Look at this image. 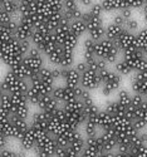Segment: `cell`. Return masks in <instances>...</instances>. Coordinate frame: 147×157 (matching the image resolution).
<instances>
[{
    "label": "cell",
    "instance_id": "cell-1",
    "mask_svg": "<svg viewBox=\"0 0 147 157\" xmlns=\"http://www.w3.org/2000/svg\"><path fill=\"white\" fill-rule=\"evenodd\" d=\"M43 132L41 131L35 129L34 127H29L25 132L19 137V143H20V147L23 151H32L35 145H37V141H38V137L41 136Z\"/></svg>",
    "mask_w": 147,
    "mask_h": 157
},
{
    "label": "cell",
    "instance_id": "cell-2",
    "mask_svg": "<svg viewBox=\"0 0 147 157\" xmlns=\"http://www.w3.org/2000/svg\"><path fill=\"white\" fill-rule=\"evenodd\" d=\"M116 47L121 50H128V49H135L138 48V40H137V34L135 33H131L128 30H125L121 35H119L118 39L114 40Z\"/></svg>",
    "mask_w": 147,
    "mask_h": 157
},
{
    "label": "cell",
    "instance_id": "cell-3",
    "mask_svg": "<svg viewBox=\"0 0 147 157\" xmlns=\"http://www.w3.org/2000/svg\"><path fill=\"white\" fill-rule=\"evenodd\" d=\"M121 83H122V77L119 73L117 72H111L110 77L102 83L101 86V92L103 96H107L108 97L110 94H112L114 90H117L119 87H121Z\"/></svg>",
    "mask_w": 147,
    "mask_h": 157
},
{
    "label": "cell",
    "instance_id": "cell-4",
    "mask_svg": "<svg viewBox=\"0 0 147 157\" xmlns=\"http://www.w3.org/2000/svg\"><path fill=\"white\" fill-rule=\"evenodd\" d=\"M81 86L88 90H93V89L99 88L102 86V82H101L98 72L87 69L84 73H82L81 74Z\"/></svg>",
    "mask_w": 147,
    "mask_h": 157
},
{
    "label": "cell",
    "instance_id": "cell-5",
    "mask_svg": "<svg viewBox=\"0 0 147 157\" xmlns=\"http://www.w3.org/2000/svg\"><path fill=\"white\" fill-rule=\"evenodd\" d=\"M99 138L103 145V151H104L103 155L106 152H112L117 148V136H116V132L113 131V128L102 131V133L99 135Z\"/></svg>",
    "mask_w": 147,
    "mask_h": 157
},
{
    "label": "cell",
    "instance_id": "cell-6",
    "mask_svg": "<svg viewBox=\"0 0 147 157\" xmlns=\"http://www.w3.org/2000/svg\"><path fill=\"white\" fill-rule=\"evenodd\" d=\"M62 79H63L64 84H67V86L78 87L81 84V73H79L74 67L63 68Z\"/></svg>",
    "mask_w": 147,
    "mask_h": 157
},
{
    "label": "cell",
    "instance_id": "cell-7",
    "mask_svg": "<svg viewBox=\"0 0 147 157\" xmlns=\"http://www.w3.org/2000/svg\"><path fill=\"white\" fill-rule=\"evenodd\" d=\"M34 27L32 24H29L28 21L19 19V24L18 28L15 30V38L18 40H26V39H30L33 33H34Z\"/></svg>",
    "mask_w": 147,
    "mask_h": 157
},
{
    "label": "cell",
    "instance_id": "cell-8",
    "mask_svg": "<svg viewBox=\"0 0 147 157\" xmlns=\"http://www.w3.org/2000/svg\"><path fill=\"white\" fill-rule=\"evenodd\" d=\"M24 64L26 65V68L29 69L30 73L33 72H39L43 67H44V59H43V56H37V57H33V56H25L24 59H23Z\"/></svg>",
    "mask_w": 147,
    "mask_h": 157
},
{
    "label": "cell",
    "instance_id": "cell-9",
    "mask_svg": "<svg viewBox=\"0 0 147 157\" xmlns=\"http://www.w3.org/2000/svg\"><path fill=\"white\" fill-rule=\"evenodd\" d=\"M14 112V106H13L11 96L8 92L2 93V116L10 117Z\"/></svg>",
    "mask_w": 147,
    "mask_h": 157
},
{
    "label": "cell",
    "instance_id": "cell-10",
    "mask_svg": "<svg viewBox=\"0 0 147 157\" xmlns=\"http://www.w3.org/2000/svg\"><path fill=\"white\" fill-rule=\"evenodd\" d=\"M125 27H121V25H117L114 23H111L106 27V38L111 39V40H116V39L119 38V35H121L123 32H125Z\"/></svg>",
    "mask_w": 147,
    "mask_h": 157
},
{
    "label": "cell",
    "instance_id": "cell-11",
    "mask_svg": "<svg viewBox=\"0 0 147 157\" xmlns=\"http://www.w3.org/2000/svg\"><path fill=\"white\" fill-rule=\"evenodd\" d=\"M86 147H88L89 150L95 151L98 156H102L103 155V145L101 142V138H99V135L96 136V137H87L86 138Z\"/></svg>",
    "mask_w": 147,
    "mask_h": 157
},
{
    "label": "cell",
    "instance_id": "cell-12",
    "mask_svg": "<svg viewBox=\"0 0 147 157\" xmlns=\"http://www.w3.org/2000/svg\"><path fill=\"white\" fill-rule=\"evenodd\" d=\"M69 29L73 34H75L77 36H82L84 33H88V28H87V23L83 19H77L73 20L69 25Z\"/></svg>",
    "mask_w": 147,
    "mask_h": 157
},
{
    "label": "cell",
    "instance_id": "cell-13",
    "mask_svg": "<svg viewBox=\"0 0 147 157\" xmlns=\"http://www.w3.org/2000/svg\"><path fill=\"white\" fill-rule=\"evenodd\" d=\"M9 71H11L18 78H23V79H28L29 74H30L29 69L26 68V65L24 64L23 60L18 64H14V65H11V67H9Z\"/></svg>",
    "mask_w": 147,
    "mask_h": 157
},
{
    "label": "cell",
    "instance_id": "cell-14",
    "mask_svg": "<svg viewBox=\"0 0 147 157\" xmlns=\"http://www.w3.org/2000/svg\"><path fill=\"white\" fill-rule=\"evenodd\" d=\"M19 3L20 2H14V0H0L2 4V10L9 13L11 15H17L19 14Z\"/></svg>",
    "mask_w": 147,
    "mask_h": 157
},
{
    "label": "cell",
    "instance_id": "cell-15",
    "mask_svg": "<svg viewBox=\"0 0 147 157\" xmlns=\"http://www.w3.org/2000/svg\"><path fill=\"white\" fill-rule=\"evenodd\" d=\"M114 68H116V72L119 73L121 75H131L133 72V68L131 67V64L126 60V59H121V60H117L114 63Z\"/></svg>",
    "mask_w": 147,
    "mask_h": 157
},
{
    "label": "cell",
    "instance_id": "cell-16",
    "mask_svg": "<svg viewBox=\"0 0 147 157\" xmlns=\"http://www.w3.org/2000/svg\"><path fill=\"white\" fill-rule=\"evenodd\" d=\"M63 47L62 45H57L54 49H53L50 53L47 54V58L48 60L53 64V65H58L59 67V64H60V60H62V57H63Z\"/></svg>",
    "mask_w": 147,
    "mask_h": 157
},
{
    "label": "cell",
    "instance_id": "cell-17",
    "mask_svg": "<svg viewBox=\"0 0 147 157\" xmlns=\"http://www.w3.org/2000/svg\"><path fill=\"white\" fill-rule=\"evenodd\" d=\"M126 106L121 104L118 101H112V102H108L106 104V108L104 111H107L111 114H125V111H126Z\"/></svg>",
    "mask_w": 147,
    "mask_h": 157
},
{
    "label": "cell",
    "instance_id": "cell-18",
    "mask_svg": "<svg viewBox=\"0 0 147 157\" xmlns=\"http://www.w3.org/2000/svg\"><path fill=\"white\" fill-rule=\"evenodd\" d=\"M63 49H64V52H63V57H62L59 67H62V68L73 67V64H74V50L65 49V48H63Z\"/></svg>",
    "mask_w": 147,
    "mask_h": 157
},
{
    "label": "cell",
    "instance_id": "cell-19",
    "mask_svg": "<svg viewBox=\"0 0 147 157\" xmlns=\"http://www.w3.org/2000/svg\"><path fill=\"white\" fill-rule=\"evenodd\" d=\"M98 112H99V108L97 107V104L95 103L93 98H92V99H89V101H87V102H84V106H83V113L86 114L87 120L89 118V117L97 114Z\"/></svg>",
    "mask_w": 147,
    "mask_h": 157
},
{
    "label": "cell",
    "instance_id": "cell-20",
    "mask_svg": "<svg viewBox=\"0 0 147 157\" xmlns=\"http://www.w3.org/2000/svg\"><path fill=\"white\" fill-rule=\"evenodd\" d=\"M77 98V92H75V87H71V86H63V96H62V103L69 102L72 99Z\"/></svg>",
    "mask_w": 147,
    "mask_h": 157
},
{
    "label": "cell",
    "instance_id": "cell-21",
    "mask_svg": "<svg viewBox=\"0 0 147 157\" xmlns=\"http://www.w3.org/2000/svg\"><path fill=\"white\" fill-rule=\"evenodd\" d=\"M39 75H41V79L48 83L54 84V82L57 81L54 74H53V68H48V67H43L39 71Z\"/></svg>",
    "mask_w": 147,
    "mask_h": 157
},
{
    "label": "cell",
    "instance_id": "cell-22",
    "mask_svg": "<svg viewBox=\"0 0 147 157\" xmlns=\"http://www.w3.org/2000/svg\"><path fill=\"white\" fill-rule=\"evenodd\" d=\"M78 39H79V36H77L75 34H73V33L71 32L68 35H67V38H65V40L63 42L62 47H63V48H65V49L74 50V49H75V47L78 45Z\"/></svg>",
    "mask_w": 147,
    "mask_h": 157
},
{
    "label": "cell",
    "instance_id": "cell-23",
    "mask_svg": "<svg viewBox=\"0 0 147 157\" xmlns=\"http://www.w3.org/2000/svg\"><path fill=\"white\" fill-rule=\"evenodd\" d=\"M88 36H91L92 39H95L96 42H99L102 39L106 38V27H97L95 29L88 30Z\"/></svg>",
    "mask_w": 147,
    "mask_h": 157
},
{
    "label": "cell",
    "instance_id": "cell-24",
    "mask_svg": "<svg viewBox=\"0 0 147 157\" xmlns=\"http://www.w3.org/2000/svg\"><path fill=\"white\" fill-rule=\"evenodd\" d=\"M98 129H99V127L96 123H93V122H91L88 120L86 121V123H84V133H86L87 137L98 136Z\"/></svg>",
    "mask_w": 147,
    "mask_h": 157
},
{
    "label": "cell",
    "instance_id": "cell-25",
    "mask_svg": "<svg viewBox=\"0 0 147 157\" xmlns=\"http://www.w3.org/2000/svg\"><path fill=\"white\" fill-rule=\"evenodd\" d=\"M131 98H132V94L126 89H119L118 90V96H117V101L123 104V106L128 107L131 106Z\"/></svg>",
    "mask_w": 147,
    "mask_h": 157
},
{
    "label": "cell",
    "instance_id": "cell-26",
    "mask_svg": "<svg viewBox=\"0 0 147 157\" xmlns=\"http://www.w3.org/2000/svg\"><path fill=\"white\" fill-rule=\"evenodd\" d=\"M146 101H147V96L141 94V93H133L131 98V106L135 108H140L146 103Z\"/></svg>",
    "mask_w": 147,
    "mask_h": 157
},
{
    "label": "cell",
    "instance_id": "cell-27",
    "mask_svg": "<svg viewBox=\"0 0 147 157\" xmlns=\"http://www.w3.org/2000/svg\"><path fill=\"white\" fill-rule=\"evenodd\" d=\"M26 94V98H28V101H29V103H32V104H34V106H38L39 104V102H41V98L43 97L42 94H39L35 89H33L32 87L28 89V92L25 93Z\"/></svg>",
    "mask_w": 147,
    "mask_h": 157
},
{
    "label": "cell",
    "instance_id": "cell-28",
    "mask_svg": "<svg viewBox=\"0 0 147 157\" xmlns=\"http://www.w3.org/2000/svg\"><path fill=\"white\" fill-rule=\"evenodd\" d=\"M63 13H64V15L68 18L71 21H73V20H77V19H82L84 11H82L81 9H79V6H78V8L72 9V10H64Z\"/></svg>",
    "mask_w": 147,
    "mask_h": 157
},
{
    "label": "cell",
    "instance_id": "cell-29",
    "mask_svg": "<svg viewBox=\"0 0 147 157\" xmlns=\"http://www.w3.org/2000/svg\"><path fill=\"white\" fill-rule=\"evenodd\" d=\"M96 47H97V42L95 40V39H92L91 36L84 39L83 52H92V53H96Z\"/></svg>",
    "mask_w": 147,
    "mask_h": 157
},
{
    "label": "cell",
    "instance_id": "cell-30",
    "mask_svg": "<svg viewBox=\"0 0 147 157\" xmlns=\"http://www.w3.org/2000/svg\"><path fill=\"white\" fill-rule=\"evenodd\" d=\"M88 11L91 13L92 15H95V17H102V14L104 13L103 6H102L101 3H93V4L89 6Z\"/></svg>",
    "mask_w": 147,
    "mask_h": 157
},
{
    "label": "cell",
    "instance_id": "cell-31",
    "mask_svg": "<svg viewBox=\"0 0 147 157\" xmlns=\"http://www.w3.org/2000/svg\"><path fill=\"white\" fill-rule=\"evenodd\" d=\"M125 29L128 30V32H131V33H136V32L140 29V24H138V21H137L136 19L131 18V19H128V20L126 21Z\"/></svg>",
    "mask_w": 147,
    "mask_h": 157
},
{
    "label": "cell",
    "instance_id": "cell-32",
    "mask_svg": "<svg viewBox=\"0 0 147 157\" xmlns=\"http://www.w3.org/2000/svg\"><path fill=\"white\" fill-rule=\"evenodd\" d=\"M137 40H138V48L147 47V28L141 29L137 33Z\"/></svg>",
    "mask_w": 147,
    "mask_h": 157
},
{
    "label": "cell",
    "instance_id": "cell-33",
    "mask_svg": "<svg viewBox=\"0 0 147 157\" xmlns=\"http://www.w3.org/2000/svg\"><path fill=\"white\" fill-rule=\"evenodd\" d=\"M131 155H135V156H147V143H142V145H138L135 148H132Z\"/></svg>",
    "mask_w": 147,
    "mask_h": 157
},
{
    "label": "cell",
    "instance_id": "cell-34",
    "mask_svg": "<svg viewBox=\"0 0 147 157\" xmlns=\"http://www.w3.org/2000/svg\"><path fill=\"white\" fill-rule=\"evenodd\" d=\"M136 118L147 123V106H146V103L143 104L142 107L136 108Z\"/></svg>",
    "mask_w": 147,
    "mask_h": 157
},
{
    "label": "cell",
    "instance_id": "cell-35",
    "mask_svg": "<svg viewBox=\"0 0 147 157\" xmlns=\"http://www.w3.org/2000/svg\"><path fill=\"white\" fill-rule=\"evenodd\" d=\"M132 126H133V128L137 131V132H141V131H143V129L147 128V123L143 122V121H141V120H137V118L132 121Z\"/></svg>",
    "mask_w": 147,
    "mask_h": 157
},
{
    "label": "cell",
    "instance_id": "cell-36",
    "mask_svg": "<svg viewBox=\"0 0 147 157\" xmlns=\"http://www.w3.org/2000/svg\"><path fill=\"white\" fill-rule=\"evenodd\" d=\"M101 4H102V6H103L104 13H112V11H117V10H116V8H114V5L112 4L111 0H102Z\"/></svg>",
    "mask_w": 147,
    "mask_h": 157
},
{
    "label": "cell",
    "instance_id": "cell-37",
    "mask_svg": "<svg viewBox=\"0 0 147 157\" xmlns=\"http://www.w3.org/2000/svg\"><path fill=\"white\" fill-rule=\"evenodd\" d=\"M78 4H79L78 0H63L64 10H72V9H75V8H78Z\"/></svg>",
    "mask_w": 147,
    "mask_h": 157
},
{
    "label": "cell",
    "instance_id": "cell-38",
    "mask_svg": "<svg viewBox=\"0 0 147 157\" xmlns=\"http://www.w3.org/2000/svg\"><path fill=\"white\" fill-rule=\"evenodd\" d=\"M52 96L54 97L58 102L62 103V96H63V86L60 87H54V89H53V92H52Z\"/></svg>",
    "mask_w": 147,
    "mask_h": 157
},
{
    "label": "cell",
    "instance_id": "cell-39",
    "mask_svg": "<svg viewBox=\"0 0 147 157\" xmlns=\"http://www.w3.org/2000/svg\"><path fill=\"white\" fill-rule=\"evenodd\" d=\"M13 19H15L14 15L9 14V13H6V11H4V10L0 11V20H2V24H6V23H9V21L13 20Z\"/></svg>",
    "mask_w": 147,
    "mask_h": 157
},
{
    "label": "cell",
    "instance_id": "cell-40",
    "mask_svg": "<svg viewBox=\"0 0 147 157\" xmlns=\"http://www.w3.org/2000/svg\"><path fill=\"white\" fill-rule=\"evenodd\" d=\"M74 68L82 74V73H84L88 69V63L86 60H81V62H78V63L74 64Z\"/></svg>",
    "mask_w": 147,
    "mask_h": 157
},
{
    "label": "cell",
    "instance_id": "cell-41",
    "mask_svg": "<svg viewBox=\"0 0 147 157\" xmlns=\"http://www.w3.org/2000/svg\"><path fill=\"white\" fill-rule=\"evenodd\" d=\"M126 19L123 18V15L121 14V13H117V14L113 17V21L112 23H114V24H117V25H121V27H125V24H126Z\"/></svg>",
    "mask_w": 147,
    "mask_h": 157
},
{
    "label": "cell",
    "instance_id": "cell-42",
    "mask_svg": "<svg viewBox=\"0 0 147 157\" xmlns=\"http://www.w3.org/2000/svg\"><path fill=\"white\" fill-rule=\"evenodd\" d=\"M0 156H2V157H19V153L11 151V150H9V148H2Z\"/></svg>",
    "mask_w": 147,
    "mask_h": 157
},
{
    "label": "cell",
    "instance_id": "cell-43",
    "mask_svg": "<svg viewBox=\"0 0 147 157\" xmlns=\"http://www.w3.org/2000/svg\"><path fill=\"white\" fill-rule=\"evenodd\" d=\"M119 13H121V14L123 15V18H125L126 20H128V19H131V18H132L133 9H132V8H123V9L119 10Z\"/></svg>",
    "mask_w": 147,
    "mask_h": 157
},
{
    "label": "cell",
    "instance_id": "cell-44",
    "mask_svg": "<svg viewBox=\"0 0 147 157\" xmlns=\"http://www.w3.org/2000/svg\"><path fill=\"white\" fill-rule=\"evenodd\" d=\"M81 156H83V157H95V156H98L95 151H92V150H89L88 147H84V150L82 151V153H81Z\"/></svg>",
    "mask_w": 147,
    "mask_h": 157
},
{
    "label": "cell",
    "instance_id": "cell-45",
    "mask_svg": "<svg viewBox=\"0 0 147 157\" xmlns=\"http://www.w3.org/2000/svg\"><path fill=\"white\" fill-rule=\"evenodd\" d=\"M78 2H79V4H81V5H83V6H91L93 3H95V2H93V0H78Z\"/></svg>",
    "mask_w": 147,
    "mask_h": 157
},
{
    "label": "cell",
    "instance_id": "cell-46",
    "mask_svg": "<svg viewBox=\"0 0 147 157\" xmlns=\"http://www.w3.org/2000/svg\"><path fill=\"white\" fill-rule=\"evenodd\" d=\"M141 9H142V13H143V14H147V2L142 5V8H141Z\"/></svg>",
    "mask_w": 147,
    "mask_h": 157
},
{
    "label": "cell",
    "instance_id": "cell-47",
    "mask_svg": "<svg viewBox=\"0 0 147 157\" xmlns=\"http://www.w3.org/2000/svg\"><path fill=\"white\" fill-rule=\"evenodd\" d=\"M143 19H145V23L147 24V14H143Z\"/></svg>",
    "mask_w": 147,
    "mask_h": 157
},
{
    "label": "cell",
    "instance_id": "cell-48",
    "mask_svg": "<svg viewBox=\"0 0 147 157\" xmlns=\"http://www.w3.org/2000/svg\"><path fill=\"white\" fill-rule=\"evenodd\" d=\"M25 2H29V3H35V2H38V0H25Z\"/></svg>",
    "mask_w": 147,
    "mask_h": 157
},
{
    "label": "cell",
    "instance_id": "cell-49",
    "mask_svg": "<svg viewBox=\"0 0 147 157\" xmlns=\"http://www.w3.org/2000/svg\"><path fill=\"white\" fill-rule=\"evenodd\" d=\"M14 2H21V0H14Z\"/></svg>",
    "mask_w": 147,
    "mask_h": 157
}]
</instances>
